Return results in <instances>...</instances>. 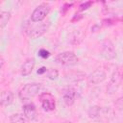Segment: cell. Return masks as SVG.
Returning <instances> with one entry per match:
<instances>
[{"mask_svg": "<svg viewBox=\"0 0 123 123\" xmlns=\"http://www.w3.org/2000/svg\"><path fill=\"white\" fill-rule=\"evenodd\" d=\"M59 76V72L57 69H54V68H49L47 70V77L50 79V80H56Z\"/></svg>", "mask_w": 123, "mask_h": 123, "instance_id": "2e32d148", "label": "cell"}, {"mask_svg": "<svg viewBox=\"0 0 123 123\" xmlns=\"http://www.w3.org/2000/svg\"><path fill=\"white\" fill-rule=\"evenodd\" d=\"M41 88H42L41 84H37V83L26 84L25 86H23L20 88V90L18 92L19 98L22 101H25V100H29L31 98H34L35 96H37V95H38L40 93Z\"/></svg>", "mask_w": 123, "mask_h": 123, "instance_id": "7a4b0ae2", "label": "cell"}, {"mask_svg": "<svg viewBox=\"0 0 123 123\" xmlns=\"http://www.w3.org/2000/svg\"><path fill=\"white\" fill-rule=\"evenodd\" d=\"M61 123H72L71 121H62V122H61Z\"/></svg>", "mask_w": 123, "mask_h": 123, "instance_id": "7402d4cb", "label": "cell"}, {"mask_svg": "<svg viewBox=\"0 0 123 123\" xmlns=\"http://www.w3.org/2000/svg\"><path fill=\"white\" fill-rule=\"evenodd\" d=\"M23 114L27 117L28 120H34L37 117V109L36 106L33 103H27L24 104L22 107Z\"/></svg>", "mask_w": 123, "mask_h": 123, "instance_id": "8fae6325", "label": "cell"}, {"mask_svg": "<svg viewBox=\"0 0 123 123\" xmlns=\"http://www.w3.org/2000/svg\"><path fill=\"white\" fill-rule=\"evenodd\" d=\"M107 78V75L104 70L102 69H96L92 73H90L87 77L88 83L92 85H98L100 83H103Z\"/></svg>", "mask_w": 123, "mask_h": 123, "instance_id": "ba28073f", "label": "cell"}, {"mask_svg": "<svg viewBox=\"0 0 123 123\" xmlns=\"http://www.w3.org/2000/svg\"><path fill=\"white\" fill-rule=\"evenodd\" d=\"M90 5H92V2H85V3H82L80 6H79V10L80 11H85L86 9H88L90 7Z\"/></svg>", "mask_w": 123, "mask_h": 123, "instance_id": "d6986e66", "label": "cell"}, {"mask_svg": "<svg viewBox=\"0 0 123 123\" xmlns=\"http://www.w3.org/2000/svg\"><path fill=\"white\" fill-rule=\"evenodd\" d=\"M11 123H28L27 117L23 113H13L10 116Z\"/></svg>", "mask_w": 123, "mask_h": 123, "instance_id": "5bb4252c", "label": "cell"}, {"mask_svg": "<svg viewBox=\"0 0 123 123\" xmlns=\"http://www.w3.org/2000/svg\"><path fill=\"white\" fill-rule=\"evenodd\" d=\"M114 108H115V110H117L119 111H123V96L119 97L114 102Z\"/></svg>", "mask_w": 123, "mask_h": 123, "instance_id": "e0dca14e", "label": "cell"}, {"mask_svg": "<svg viewBox=\"0 0 123 123\" xmlns=\"http://www.w3.org/2000/svg\"><path fill=\"white\" fill-rule=\"evenodd\" d=\"M37 54H38V56H39L40 58H42V59H47V58L50 56V52L47 51V50H45V49H40Z\"/></svg>", "mask_w": 123, "mask_h": 123, "instance_id": "ac0fdd59", "label": "cell"}, {"mask_svg": "<svg viewBox=\"0 0 123 123\" xmlns=\"http://www.w3.org/2000/svg\"><path fill=\"white\" fill-rule=\"evenodd\" d=\"M88 117L96 122H109L114 117V111L111 107L92 106L87 111Z\"/></svg>", "mask_w": 123, "mask_h": 123, "instance_id": "6da1fadb", "label": "cell"}, {"mask_svg": "<svg viewBox=\"0 0 123 123\" xmlns=\"http://www.w3.org/2000/svg\"><path fill=\"white\" fill-rule=\"evenodd\" d=\"M122 80H123V68L118 67L113 71V73L110 78V81L107 86V92L111 95L114 94L118 90L122 83Z\"/></svg>", "mask_w": 123, "mask_h": 123, "instance_id": "3957f363", "label": "cell"}, {"mask_svg": "<svg viewBox=\"0 0 123 123\" xmlns=\"http://www.w3.org/2000/svg\"><path fill=\"white\" fill-rule=\"evenodd\" d=\"M3 66H4V59L3 57H1V68H3Z\"/></svg>", "mask_w": 123, "mask_h": 123, "instance_id": "44dd1931", "label": "cell"}, {"mask_svg": "<svg viewBox=\"0 0 123 123\" xmlns=\"http://www.w3.org/2000/svg\"><path fill=\"white\" fill-rule=\"evenodd\" d=\"M48 29V25L45 24V23H41L37 26H35L33 27L29 32H28V36L30 38L32 39H35V38H37L39 37H41Z\"/></svg>", "mask_w": 123, "mask_h": 123, "instance_id": "30bf717a", "label": "cell"}, {"mask_svg": "<svg viewBox=\"0 0 123 123\" xmlns=\"http://www.w3.org/2000/svg\"><path fill=\"white\" fill-rule=\"evenodd\" d=\"M35 63H36V62H35L34 58L27 59L21 66V70H20L21 75L22 76H28L29 74H31V72L33 71V69L35 67Z\"/></svg>", "mask_w": 123, "mask_h": 123, "instance_id": "7c38bea8", "label": "cell"}, {"mask_svg": "<svg viewBox=\"0 0 123 123\" xmlns=\"http://www.w3.org/2000/svg\"><path fill=\"white\" fill-rule=\"evenodd\" d=\"M50 11V7L48 4H40L39 6H37L32 12L31 14V20L33 22H41L49 13Z\"/></svg>", "mask_w": 123, "mask_h": 123, "instance_id": "8992f818", "label": "cell"}, {"mask_svg": "<svg viewBox=\"0 0 123 123\" xmlns=\"http://www.w3.org/2000/svg\"><path fill=\"white\" fill-rule=\"evenodd\" d=\"M100 54L105 60H108V61L113 60L115 58V56H116L115 48H114L113 43L110 39H106L102 42L101 49H100Z\"/></svg>", "mask_w": 123, "mask_h": 123, "instance_id": "5b68a950", "label": "cell"}, {"mask_svg": "<svg viewBox=\"0 0 123 123\" xmlns=\"http://www.w3.org/2000/svg\"><path fill=\"white\" fill-rule=\"evenodd\" d=\"M39 100L41 103V107L44 111H51L55 110L56 102H55V98L53 97L52 94H50L48 92H43L39 95Z\"/></svg>", "mask_w": 123, "mask_h": 123, "instance_id": "52a82bcc", "label": "cell"}, {"mask_svg": "<svg viewBox=\"0 0 123 123\" xmlns=\"http://www.w3.org/2000/svg\"><path fill=\"white\" fill-rule=\"evenodd\" d=\"M1 106L2 107H7L10 106L13 102V93L10 90H4L1 93V98H0Z\"/></svg>", "mask_w": 123, "mask_h": 123, "instance_id": "4fadbf2b", "label": "cell"}, {"mask_svg": "<svg viewBox=\"0 0 123 123\" xmlns=\"http://www.w3.org/2000/svg\"><path fill=\"white\" fill-rule=\"evenodd\" d=\"M11 12H5V11H2L1 13H0V26H1V29L5 28L9 22V20L11 19Z\"/></svg>", "mask_w": 123, "mask_h": 123, "instance_id": "9a60e30c", "label": "cell"}, {"mask_svg": "<svg viewBox=\"0 0 123 123\" xmlns=\"http://www.w3.org/2000/svg\"><path fill=\"white\" fill-rule=\"evenodd\" d=\"M76 90L73 87H65L62 90V99L66 106H72L75 102Z\"/></svg>", "mask_w": 123, "mask_h": 123, "instance_id": "9c48e42d", "label": "cell"}, {"mask_svg": "<svg viewBox=\"0 0 123 123\" xmlns=\"http://www.w3.org/2000/svg\"><path fill=\"white\" fill-rule=\"evenodd\" d=\"M47 68L46 67H44V66H42V67H40L38 70H37V74H39V75H41V74H43V73H47Z\"/></svg>", "mask_w": 123, "mask_h": 123, "instance_id": "ffe728a7", "label": "cell"}, {"mask_svg": "<svg viewBox=\"0 0 123 123\" xmlns=\"http://www.w3.org/2000/svg\"><path fill=\"white\" fill-rule=\"evenodd\" d=\"M56 62L64 66H74L79 62V58L71 51H65L56 56Z\"/></svg>", "mask_w": 123, "mask_h": 123, "instance_id": "277c9868", "label": "cell"}]
</instances>
